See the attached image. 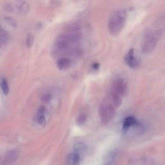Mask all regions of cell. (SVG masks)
Instances as JSON below:
<instances>
[{
    "label": "cell",
    "mask_w": 165,
    "mask_h": 165,
    "mask_svg": "<svg viewBox=\"0 0 165 165\" xmlns=\"http://www.w3.org/2000/svg\"><path fill=\"white\" fill-rule=\"evenodd\" d=\"M87 150V145L83 143H77L74 146V153L81 156L85 154Z\"/></svg>",
    "instance_id": "9c48e42d"
},
{
    "label": "cell",
    "mask_w": 165,
    "mask_h": 165,
    "mask_svg": "<svg viewBox=\"0 0 165 165\" xmlns=\"http://www.w3.org/2000/svg\"><path fill=\"white\" fill-rule=\"evenodd\" d=\"M118 152L117 150H113L107 154L104 161V165H114L117 159Z\"/></svg>",
    "instance_id": "ba28073f"
},
{
    "label": "cell",
    "mask_w": 165,
    "mask_h": 165,
    "mask_svg": "<svg viewBox=\"0 0 165 165\" xmlns=\"http://www.w3.org/2000/svg\"><path fill=\"white\" fill-rule=\"evenodd\" d=\"M35 37L32 34H29L25 40V45L27 47H31L34 43Z\"/></svg>",
    "instance_id": "9a60e30c"
},
{
    "label": "cell",
    "mask_w": 165,
    "mask_h": 165,
    "mask_svg": "<svg viewBox=\"0 0 165 165\" xmlns=\"http://www.w3.org/2000/svg\"><path fill=\"white\" fill-rule=\"evenodd\" d=\"M71 64L70 60L67 58V57H61L60 58L58 61H57V67L60 70H64L67 69L70 67Z\"/></svg>",
    "instance_id": "30bf717a"
},
{
    "label": "cell",
    "mask_w": 165,
    "mask_h": 165,
    "mask_svg": "<svg viewBox=\"0 0 165 165\" xmlns=\"http://www.w3.org/2000/svg\"><path fill=\"white\" fill-rule=\"evenodd\" d=\"M19 156V153L16 150H11L8 151L3 161V164L4 165H9L14 163L18 159Z\"/></svg>",
    "instance_id": "8992f818"
},
{
    "label": "cell",
    "mask_w": 165,
    "mask_h": 165,
    "mask_svg": "<svg viewBox=\"0 0 165 165\" xmlns=\"http://www.w3.org/2000/svg\"><path fill=\"white\" fill-rule=\"evenodd\" d=\"M0 87L2 90V92L4 95L7 96L9 93V84L5 79H2L0 81Z\"/></svg>",
    "instance_id": "5bb4252c"
},
{
    "label": "cell",
    "mask_w": 165,
    "mask_h": 165,
    "mask_svg": "<svg viewBox=\"0 0 165 165\" xmlns=\"http://www.w3.org/2000/svg\"><path fill=\"white\" fill-rule=\"evenodd\" d=\"M16 7H17L18 11L23 14H27L30 9L29 5L28 4L27 2H16Z\"/></svg>",
    "instance_id": "8fae6325"
},
{
    "label": "cell",
    "mask_w": 165,
    "mask_h": 165,
    "mask_svg": "<svg viewBox=\"0 0 165 165\" xmlns=\"http://www.w3.org/2000/svg\"><path fill=\"white\" fill-rule=\"evenodd\" d=\"M51 98H52V97H51V95L50 94H49V93L46 94L42 97V101L43 103H49V102L51 101Z\"/></svg>",
    "instance_id": "d6986e66"
},
{
    "label": "cell",
    "mask_w": 165,
    "mask_h": 165,
    "mask_svg": "<svg viewBox=\"0 0 165 165\" xmlns=\"http://www.w3.org/2000/svg\"><path fill=\"white\" fill-rule=\"evenodd\" d=\"M92 67L94 69H97L99 67H100V65H99V63H96L93 65Z\"/></svg>",
    "instance_id": "44dd1931"
},
{
    "label": "cell",
    "mask_w": 165,
    "mask_h": 165,
    "mask_svg": "<svg viewBox=\"0 0 165 165\" xmlns=\"http://www.w3.org/2000/svg\"><path fill=\"white\" fill-rule=\"evenodd\" d=\"M127 85L125 79L118 78L115 79L112 85V91L118 94L121 97L127 93Z\"/></svg>",
    "instance_id": "277c9868"
},
{
    "label": "cell",
    "mask_w": 165,
    "mask_h": 165,
    "mask_svg": "<svg viewBox=\"0 0 165 165\" xmlns=\"http://www.w3.org/2000/svg\"><path fill=\"white\" fill-rule=\"evenodd\" d=\"M158 43V35L152 30L146 31L143 38L141 50L143 53L148 54L152 52Z\"/></svg>",
    "instance_id": "7a4b0ae2"
},
{
    "label": "cell",
    "mask_w": 165,
    "mask_h": 165,
    "mask_svg": "<svg viewBox=\"0 0 165 165\" xmlns=\"http://www.w3.org/2000/svg\"><path fill=\"white\" fill-rule=\"evenodd\" d=\"M80 157L75 153L70 154L67 158L68 165H78L80 161Z\"/></svg>",
    "instance_id": "4fadbf2b"
},
{
    "label": "cell",
    "mask_w": 165,
    "mask_h": 165,
    "mask_svg": "<svg viewBox=\"0 0 165 165\" xmlns=\"http://www.w3.org/2000/svg\"><path fill=\"white\" fill-rule=\"evenodd\" d=\"M99 114H100L101 123L106 125L115 117V106L111 103H101L99 108Z\"/></svg>",
    "instance_id": "3957f363"
},
{
    "label": "cell",
    "mask_w": 165,
    "mask_h": 165,
    "mask_svg": "<svg viewBox=\"0 0 165 165\" xmlns=\"http://www.w3.org/2000/svg\"><path fill=\"white\" fill-rule=\"evenodd\" d=\"M37 121L40 126H42V127L45 126L47 123L45 115H41V116L37 118Z\"/></svg>",
    "instance_id": "e0dca14e"
},
{
    "label": "cell",
    "mask_w": 165,
    "mask_h": 165,
    "mask_svg": "<svg viewBox=\"0 0 165 165\" xmlns=\"http://www.w3.org/2000/svg\"><path fill=\"white\" fill-rule=\"evenodd\" d=\"M87 118V116L85 114L82 113V114H80L78 116V118H77V120H76L78 125H83V124H85V123L86 122Z\"/></svg>",
    "instance_id": "2e32d148"
},
{
    "label": "cell",
    "mask_w": 165,
    "mask_h": 165,
    "mask_svg": "<svg viewBox=\"0 0 165 165\" xmlns=\"http://www.w3.org/2000/svg\"><path fill=\"white\" fill-rule=\"evenodd\" d=\"M124 60H125V62L126 63V64H127L128 67L132 69L137 68L139 65V61L134 56V52L133 48H131L125 55V57H124Z\"/></svg>",
    "instance_id": "5b68a950"
},
{
    "label": "cell",
    "mask_w": 165,
    "mask_h": 165,
    "mask_svg": "<svg viewBox=\"0 0 165 165\" xmlns=\"http://www.w3.org/2000/svg\"><path fill=\"white\" fill-rule=\"evenodd\" d=\"M111 99L113 103L112 105L116 108H119L122 104V97L118 94L112 91L111 93Z\"/></svg>",
    "instance_id": "7c38bea8"
},
{
    "label": "cell",
    "mask_w": 165,
    "mask_h": 165,
    "mask_svg": "<svg viewBox=\"0 0 165 165\" xmlns=\"http://www.w3.org/2000/svg\"><path fill=\"white\" fill-rule=\"evenodd\" d=\"M127 13L125 9H119L114 12L109 18L108 28L110 34L118 36L125 25Z\"/></svg>",
    "instance_id": "6da1fadb"
},
{
    "label": "cell",
    "mask_w": 165,
    "mask_h": 165,
    "mask_svg": "<svg viewBox=\"0 0 165 165\" xmlns=\"http://www.w3.org/2000/svg\"><path fill=\"white\" fill-rule=\"evenodd\" d=\"M6 21L9 23L11 25L13 26V27H16V21L11 18H6Z\"/></svg>",
    "instance_id": "ffe728a7"
},
{
    "label": "cell",
    "mask_w": 165,
    "mask_h": 165,
    "mask_svg": "<svg viewBox=\"0 0 165 165\" xmlns=\"http://www.w3.org/2000/svg\"><path fill=\"white\" fill-rule=\"evenodd\" d=\"M138 123V121L133 116H129L125 119L123 122V130L127 132L130 128L134 127Z\"/></svg>",
    "instance_id": "52a82bcc"
},
{
    "label": "cell",
    "mask_w": 165,
    "mask_h": 165,
    "mask_svg": "<svg viewBox=\"0 0 165 165\" xmlns=\"http://www.w3.org/2000/svg\"><path fill=\"white\" fill-rule=\"evenodd\" d=\"M46 108L44 106H40L39 109L38 110V112H37V114H36V116L37 118L41 116V115H45V114L46 113Z\"/></svg>",
    "instance_id": "ac0fdd59"
}]
</instances>
